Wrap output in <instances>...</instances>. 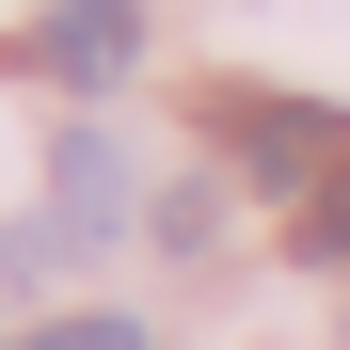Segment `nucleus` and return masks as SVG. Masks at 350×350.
I'll list each match as a JSON object with an SVG mask.
<instances>
[{"label": "nucleus", "mask_w": 350, "mask_h": 350, "mask_svg": "<svg viewBox=\"0 0 350 350\" xmlns=\"http://www.w3.org/2000/svg\"><path fill=\"white\" fill-rule=\"evenodd\" d=\"M32 64L80 80V96H111V80L144 64V0H48V16H32Z\"/></svg>", "instance_id": "obj_2"}, {"label": "nucleus", "mask_w": 350, "mask_h": 350, "mask_svg": "<svg viewBox=\"0 0 350 350\" xmlns=\"http://www.w3.org/2000/svg\"><path fill=\"white\" fill-rule=\"evenodd\" d=\"M286 239H303V271H350V175H334V191H303Z\"/></svg>", "instance_id": "obj_3"}, {"label": "nucleus", "mask_w": 350, "mask_h": 350, "mask_svg": "<svg viewBox=\"0 0 350 350\" xmlns=\"http://www.w3.org/2000/svg\"><path fill=\"white\" fill-rule=\"evenodd\" d=\"M32 350H48V334H32Z\"/></svg>", "instance_id": "obj_6"}, {"label": "nucleus", "mask_w": 350, "mask_h": 350, "mask_svg": "<svg viewBox=\"0 0 350 350\" xmlns=\"http://www.w3.org/2000/svg\"><path fill=\"white\" fill-rule=\"evenodd\" d=\"M111 191H128V175H111V144H64V223H111Z\"/></svg>", "instance_id": "obj_4"}, {"label": "nucleus", "mask_w": 350, "mask_h": 350, "mask_svg": "<svg viewBox=\"0 0 350 350\" xmlns=\"http://www.w3.org/2000/svg\"><path fill=\"white\" fill-rule=\"evenodd\" d=\"M223 159L255 191H334L350 175V111H319V96H223Z\"/></svg>", "instance_id": "obj_1"}, {"label": "nucleus", "mask_w": 350, "mask_h": 350, "mask_svg": "<svg viewBox=\"0 0 350 350\" xmlns=\"http://www.w3.org/2000/svg\"><path fill=\"white\" fill-rule=\"evenodd\" d=\"M48 350H144L128 319H64V334H48Z\"/></svg>", "instance_id": "obj_5"}]
</instances>
